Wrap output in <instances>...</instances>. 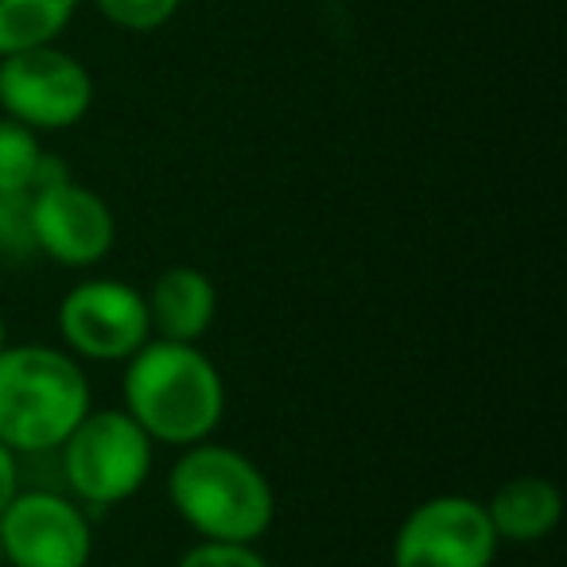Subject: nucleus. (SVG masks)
Listing matches in <instances>:
<instances>
[{"label": "nucleus", "mask_w": 567, "mask_h": 567, "mask_svg": "<svg viewBox=\"0 0 567 567\" xmlns=\"http://www.w3.org/2000/svg\"><path fill=\"white\" fill-rule=\"evenodd\" d=\"M121 409L164 447H195L226 416V378L198 342L148 339L125 362Z\"/></svg>", "instance_id": "f257e3e1"}, {"label": "nucleus", "mask_w": 567, "mask_h": 567, "mask_svg": "<svg viewBox=\"0 0 567 567\" xmlns=\"http://www.w3.org/2000/svg\"><path fill=\"white\" fill-rule=\"evenodd\" d=\"M167 502L198 540L257 544L276 520L268 474L245 451L203 440L167 471Z\"/></svg>", "instance_id": "f03ea898"}, {"label": "nucleus", "mask_w": 567, "mask_h": 567, "mask_svg": "<svg viewBox=\"0 0 567 567\" xmlns=\"http://www.w3.org/2000/svg\"><path fill=\"white\" fill-rule=\"evenodd\" d=\"M90 409L86 370L63 347L9 342L0 350V443L9 451H59Z\"/></svg>", "instance_id": "7ed1b4c3"}, {"label": "nucleus", "mask_w": 567, "mask_h": 567, "mask_svg": "<svg viewBox=\"0 0 567 567\" xmlns=\"http://www.w3.org/2000/svg\"><path fill=\"white\" fill-rule=\"evenodd\" d=\"M66 489L86 509L136 497L152 478L156 443L125 409H90L59 447Z\"/></svg>", "instance_id": "20e7f679"}, {"label": "nucleus", "mask_w": 567, "mask_h": 567, "mask_svg": "<svg viewBox=\"0 0 567 567\" xmlns=\"http://www.w3.org/2000/svg\"><path fill=\"white\" fill-rule=\"evenodd\" d=\"M94 105V79L86 63L59 43L0 55V110L32 133L74 128Z\"/></svg>", "instance_id": "39448f33"}, {"label": "nucleus", "mask_w": 567, "mask_h": 567, "mask_svg": "<svg viewBox=\"0 0 567 567\" xmlns=\"http://www.w3.org/2000/svg\"><path fill=\"white\" fill-rule=\"evenodd\" d=\"M63 350L79 362L125 365L152 339L144 292L117 276L79 280L59 303Z\"/></svg>", "instance_id": "423d86ee"}, {"label": "nucleus", "mask_w": 567, "mask_h": 567, "mask_svg": "<svg viewBox=\"0 0 567 567\" xmlns=\"http://www.w3.org/2000/svg\"><path fill=\"white\" fill-rule=\"evenodd\" d=\"M494 525L486 502L471 494H435L404 513L393 536V567H494Z\"/></svg>", "instance_id": "0eeeda50"}, {"label": "nucleus", "mask_w": 567, "mask_h": 567, "mask_svg": "<svg viewBox=\"0 0 567 567\" xmlns=\"http://www.w3.org/2000/svg\"><path fill=\"white\" fill-rule=\"evenodd\" d=\"M0 556L12 567H90L94 525L86 505L59 489H20L0 513Z\"/></svg>", "instance_id": "6e6552de"}, {"label": "nucleus", "mask_w": 567, "mask_h": 567, "mask_svg": "<svg viewBox=\"0 0 567 567\" xmlns=\"http://www.w3.org/2000/svg\"><path fill=\"white\" fill-rule=\"evenodd\" d=\"M35 252L63 268H94L117 241V218L94 187L79 179H55L28 195Z\"/></svg>", "instance_id": "1a4fd4ad"}, {"label": "nucleus", "mask_w": 567, "mask_h": 567, "mask_svg": "<svg viewBox=\"0 0 567 567\" xmlns=\"http://www.w3.org/2000/svg\"><path fill=\"white\" fill-rule=\"evenodd\" d=\"M144 303H148L152 339L167 342H203V334L218 319V288L195 265L164 268L144 292Z\"/></svg>", "instance_id": "9d476101"}, {"label": "nucleus", "mask_w": 567, "mask_h": 567, "mask_svg": "<svg viewBox=\"0 0 567 567\" xmlns=\"http://www.w3.org/2000/svg\"><path fill=\"white\" fill-rule=\"evenodd\" d=\"M486 513L502 544H540L564 517V494L544 474H517L489 494Z\"/></svg>", "instance_id": "9b49d317"}, {"label": "nucleus", "mask_w": 567, "mask_h": 567, "mask_svg": "<svg viewBox=\"0 0 567 567\" xmlns=\"http://www.w3.org/2000/svg\"><path fill=\"white\" fill-rule=\"evenodd\" d=\"M82 0H0V55L59 43Z\"/></svg>", "instance_id": "f8f14e48"}, {"label": "nucleus", "mask_w": 567, "mask_h": 567, "mask_svg": "<svg viewBox=\"0 0 567 567\" xmlns=\"http://www.w3.org/2000/svg\"><path fill=\"white\" fill-rule=\"evenodd\" d=\"M43 159L48 148L40 144V133L12 117H0V190L4 195H32Z\"/></svg>", "instance_id": "ddd939ff"}, {"label": "nucleus", "mask_w": 567, "mask_h": 567, "mask_svg": "<svg viewBox=\"0 0 567 567\" xmlns=\"http://www.w3.org/2000/svg\"><path fill=\"white\" fill-rule=\"evenodd\" d=\"M113 28L121 32H159L164 24H172L183 0H90Z\"/></svg>", "instance_id": "4468645a"}, {"label": "nucleus", "mask_w": 567, "mask_h": 567, "mask_svg": "<svg viewBox=\"0 0 567 567\" xmlns=\"http://www.w3.org/2000/svg\"><path fill=\"white\" fill-rule=\"evenodd\" d=\"M35 237H32V214H28V195H4L0 190V260H32Z\"/></svg>", "instance_id": "2eb2a0df"}, {"label": "nucleus", "mask_w": 567, "mask_h": 567, "mask_svg": "<svg viewBox=\"0 0 567 567\" xmlns=\"http://www.w3.org/2000/svg\"><path fill=\"white\" fill-rule=\"evenodd\" d=\"M175 567H272L257 551V544H226V540H198L179 556Z\"/></svg>", "instance_id": "dca6fc26"}, {"label": "nucleus", "mask_w": 567, "mask_h": 567, "mask_svg": "<svg viewBox=\"0 0 567 567\" xmlns=\"http://www.w3.org/2000/svg\"><path fill=\"white\" fill-rule=\"evenodd\" d=\"M17 451H9L0 443V513L9 509V502L20 494V463H17Z\"/></svg>", "instance_id": "f3484780"}, {"label": "nucleus", "mask_w": 567, "mask_h": 567, "mask_svg": "<svg viewBox=\"0 0 567 567\" xmlns=\"http://www.w3.org/2000/svg\"><path fill=\"white\" fill-rule=\"evenodd\" d=\"M9 347V323H4V316H0V350Z\"/></svg>", "instance_id": "a211bd4d"}]
</instances>
